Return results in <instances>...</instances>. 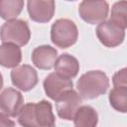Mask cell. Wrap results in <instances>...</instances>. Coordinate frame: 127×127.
<instances>
[{
	"label": "cell",
	"mask_w": 127,
	"mask_h": 127,
	"mask_svg": "<svg viewBox=\"0 0 127 127\" xmlns=\"http://www.w3.org/2000/svg\"><path fill=\"white\" fill-rule=\"evenodd\" d=\"M76 87L82 98L93 99L106 92L109 87V79L101 70H90L79 77Z\"/></svg>",
	"instance_id": "cell-1"
},
{
	"label": "cell",
	"mask_w": 127,
	"mask_h": 127,
	"mask_svg": "<svg viewBox=\"0 0 127 127\" xmlns=\"http://www.w3.org/2000/svg\"><path fill=\"white\" fill-rule=\"evenodd\" d=\"M31 37L27 22L14 19L5 22L1 27V40L3 44H14L18 47L25 46Z\"/></svg>",
	"instance_id": "cell-2"
},
{
	"label": "cell",
	"mask_w": 127,
	"mask_h": 127,
	"mask_svg": "<svg viewBox=\"0 0 127 127\" xmlns=\"http://www.w3.org/2000/svg\"><path fill=\"white\" fill-rule=\"evenodd\" d=\"M77 36L78 32L75 24L68 19L57 20L51 29L52 42L62 49L72 46L76 42Z\"/></svg>",
	"instance_id": "cell-3"
},
{
	"label": "cell",
	"mask_w": 127,
	"mask_h": 127,
	"mask_svg": "<svg viewBox=\"0 0 127 127\" xmlns=\"http://www.w3.org/2000/svg\"><path fill=\"white\" fill-rule=\"evenodd\" d=\"M108 3L106 1H82L78 6L80 17L89 24H100L108 15Z\"/></svg>",
	"instance_id": "cell-4"
},
{
	"label": "cell",
	"mask_w": 127,
	"mask_h": 127,
	"mask_svg": "<svg viewBox=\"0 0 127 127\" xmlns=\"http://www.w3.org/2000/svg\"><path fill=\"white\" fill-rule=\"evenodd\" d=\"M82 103V97L73 89L64 92L56 100V108L58 115L65 120L74 118L77 110Z\"/></svg>",
	"instance_id": "cell-5"
},
{
	"label": "cell",
	"mask_w": 127,
	"mask_h": 127,
	"mask_svg": "<svg viewBox=\"0 0 127 127\" xmlns=\"http://www.w3.org/2000/svg\"><path fill=\"white\" fill-rule=\"evenodd\" d=\"M96 36L101 44L108 48L119 46L125 37L124 29L120 28L110 20L100 23L96 28Z\"/></svg>",
	"instance_id": "cell-6"
},
{
	"label": "cell",
	"mask_w": 127,
	"mask_h": 127,
	"mask_svg": "<svg viewBox=\"0 0 127 127\" xmlns=\"http://www.w3.org/2000/svg\"><path fill=\"white\" fill-rule=\"evenodd\" d=\"M13 85L23 91H29L38 83V74L34 67L29 64H22L14 67L11 71Z\"/></svg>",
	"instance_id": "cell-7"
},
{
	"label": "cell",
	"mask_w": 127,
	"mask_h": 127,
	"mask_svg": "<svg viewBox=\"0 0 127 127\" xmlns=\"http://www.w3.org/2000/svg\"><path fill=\"white\" fill-rule=\"evenodd\" d=\"M24 106V99L18 90L8 87L1 92L0 95V108L1 113L7 116H18Z\"/></svg>",
	"instance_id": "cell-8"
},
{
	"label": "cell",
	"mask_w": 127,
	"mask_h": 127,
	"mask_svg": "<svg viewBox=\"0 0 127 127\" xmlns=\"http://www.w3.org/2000/svg\"><path fill=\"white\" fill-rule=\"evenodd\" d=\"M44 88L50 98L57 100L64 92L72 89V81L57 72H52L45 78Z\"/></svg>",
	"instance_id": "cell-9"
},
{
	"label": "cell",
	"mask_w": 127,
	"mask_h": 127,
	"mask_svg": "<svg viewBox=\"0 0 127 127\" xmlns=\"http://www.w3.org/2000/svg\"><path fill=\"white\" fill-rule=\"evenodd\" d=\"M30 18L38 23L49 22L55 12V2L52 0H30L27 3Z\"/></svg>",
	"instance_id": "cell-10"
},
{
	"label": "cell",
	"mask_w": 127,
	"mask_h": 127,
	"mask_svg": "<svg viewBox=\"0 0 127 127\" xmlns=\"http://www.w3.org/2000/svg\"><path fill=\"white\" fill-rule=\"evenodd\" d=\"M58 52L51 46H40L37 47L32 53L33 64L41 69H51L55 66Z\"/></svg>",
	"instance_id": "cell-11"
},
{
	"label": "cell",
	"mask_w": 127,
	"mask_h": 127,
	"mask_svg": "<svg viewBox=\"0 0 127 127\" xmlns=\"http://www.w3.org/2000/svg\"><path fill=\"white\" fill-rule=\"evenodd\" d=\"M55 70L57 73L71 79L72 77L76 76L79 70V64L73 56L63 54L58 58L56 62Z\"/></svg>",
	"instance_id": "cell-12"
},
{
	"label": "cell",
	"mask_w": 127,
	"mask_h": 127,
	"mask_svg": "<svg viewBox=\"0 0 127 127\" xmlns=\"http://www.w3.org/2000/svg\"><path fill=\"white\" fill-rule=\"evenodd\" d=\"M22 59L21 50L14 44H2L0 47V64L5 67H16Z\"/></svg>",
	"instance_id": "cell-13"
},
{
	"label": "cell",
	"mask_w": 127,
	"mask_h": 127,
	"mask_svg": "<svg viewBox=\"0 0 127 127\" xmlns=\"http://www.w3.org/2000/svg\"><path fill=\"white\" fill-rule=\"evenodd\" d=\"M35 118L39 127H55L56 121L52 111V105L47 100L36 103Z\"/></svg>",
	"instance_id": "cell-14"
},
{
	"label": "cell",
	"mask_w": 127,
	"mask_h": 127,
	"mask_svg": "<svg viewBox=\"0 0 127 127\" xmlns=\"http://www.w3.org/2000/svg\"><path fill=\"white\" fill-rule=\"evenodd\" d=\"M74 127H96L98 115L94 108L88 105L80 106L74 118Z\"/></svg>",
	"instance_id": "cell-15"
},
{
	"label": "cell",
	"mask_w": 127,
	"mask_h": 127,
	"mask_svg": "<svg viewBox=\"0 0 127 127\" xmlns=\"http://www.w3.org/2000/svg\"><path fill=\"white\" fill-rule=\"evenodd\" d=\"M24 2L22 0H1L0 15L5 20H14L22 11Z\"/></svg>",
	"instance_id": "cell-16"
},
{
	"label": "cell",
	"mask_w": 127,
	"mask_h": 127,
	"mask_svg": "<svg viewBox=\"0 0 127 127\" xmlns=\"http://www.w3.org/2000/svg\"><path fill=\"white\" fill-rule=\"evenodd\" d=\"M109 102L111 106L122 113L127 112V87L117 86L109 92Z\"/></svg>",
	"instance_id": "cell-17"
},
{
	"label": "cell",
	"mask_w": 127,
	"mask_h": 127,
	"mask_svg": "<svg viewBox=\"0 0 127 127\" xmlns=\"http://www.w3.org/2000/svg\"><path fill=\"white\" fill-rule=\"evenodd\" d=\"M110 21L122 29L127 28V1H118L112 6Z\"/></svg>",
	"instance_id": "cell-18"
},
{
	"label": "cell",
	"mask_w": 127,
	"mask_h": 127,
	"mask_svg": "<svg viewBox=\"0 0 127 127\" xmlns=\"http://www.w3.org/2000/svg\"><path fill=\"white\" fill-rule=\"evenodd\" d=\"M35 105L36 103H27L21 109L18 115V121L23 127H38L35 119Z\"/></svg>",
	"instance_id": "cell-19"
},
{
	"label": "cell",
	"mask_w": 127,
	"mask_h": 127,
	"mask_svg": "<svg viewBox=\"0 0 127 127\" xmlns=\"http://www.w3.org/2000/svg\"><path fill=\"white\" fill-rule=\"evenodd\" d=\"M112 82L115 87H127V67H124L117 71L112 77Z\"/></svg>",
	"instance_id": "cell-20"
},
{
	"label": "cell",
	"mask_w": 127,
	"mask_h": 127,
	"mask_svg": "<svg viewBox=\"0 0 127 127\" xmlns=\"http://www.w3.org/2000/svg\"><path fill=\"white\" fill-rule=\"evenodd\" d=\"M0 123H1V127H14V122L12 120L9 119V117L7 115H5L4 113L0 114Z\"/></svg>",
	"instance_id": "cell-21"
}]
</instances>
